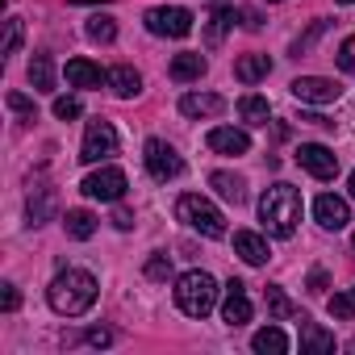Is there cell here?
<instances>
[{"label": "cell", "mask_w": 355, "mask_h": 355, "mask_svg": "<svg viewBox=\"0 0 355 355\" xmlns=\"http://www.w3.org/2000/svg\"><path fill=\"white\" fill-rule=\"evenodd\" d=\"M96 276L92 272H84V268H63L55 280H51V288H46V301H51V309L55 313H63V318H80V313H88L92 305H96Z\"/></svg>", "instance_id": "obj_1"}, {"label": "cell", "mask_w": 355, "mask_h": 355, "mask_svg": "<svg viewBox=\"0 0 355 355\" xmlns=\"http://www.w3.org/2000/svg\"><path fill=\"white\" fill-rule=\"evenodd\" d=\"M259 222H263L268 234L293 239L297 234V222H301V193L293 184H272L259 197Z\"/></svg>", "instance_id": "obj_2"}, {"label": "cell", "mask_w": 355, "mask_h": 355, "mask_svg": "<svg viewBox=\"0 0 355 355\" xmlns=\"http://www.w3.org/2000/svg\"><path fill=\"white\" fill-rule=\"evenodd\" d=\"M175 305H180L189 318H209L214 305H218V280L209 272H184L175 280Z\"/></svg>", "instance_id": "obj_3"}, {"label": "cell", "mask_w": 355, "mask_h": 355, "mask_svg": "<svg viewBox=\"0 0 355 355\" xmlns=\"http://www.w3.org/2000/svg\"><path fill=\"white\" fill-rule=\"evenodd\" d=\"M175 218H180L189 230L205 234V239H226V218H222V209H218L209 197H201V193H184L180 201H175Z\"/></svg>", "instance_id": "obj_4"}, {"label": "cell", "mask_w": 355, "mask_h": 355, "mask_svg": "<svg viewBox=\"0 0 355 355\" xmlns=\"http://www.w3.org/2000/svg\"><path fill=\"white\" fill-rule=\"evenodd\" d=\"M146 30L155 34V38H189L193 34V13L189 9H175V5H159V9H150L146 17Z\"/></svg>", "instance_id": "obj_5"}, {"label": "cell", "mask_w": 355, "mask_h": 355, "mask_svg": "<svg viewBox=\"0 0 355 355\" xmlns=\"http://www.w3.org/2000/svg\"><path fill=\"white\" fill-rule=\"evenodd\" d=\"M142 163H146V171L155 175V180H175V175L184 171V159L175 155V146H167L163 138H146V146H142Z\"/></svg>", "instance_id": "obj_6"}, {"label": "cell", "mask_w": 355, "mask_h": 355, "mask_svg": "<svg viewBox=\"0 0 355 355\" xmlns=\"http://www.w3.org/2000/svg\"><path fill=\"white\" fill-rule=\"evenodd\" d=\"M125 189H130V180H125L121 167H101V171L84 175V184H80V193L92 197V201H121Z\"/></svg>", "instance_id": "obj_7"}, {"label": "cell", "mask_w": 355, "mask_h": 355, "mask_svg": "<svg viewBox=\"0 0 355 355\" xmlns=\"http://www.w3.org/2000/svg\"><path fill=\"white\" fill-rule=\"evenodd\" d=\"M117 155V130L109 121H88L84 130V146H80V159L84 163H101V159H113Z\"/></svg>", "instance_id": "obj_8"}, {"label": "cell", "mask_w": 355, "mask_h": 355, "mask_svg": "<svg viewBox=\"0 0 355 355\" xmlns=\"http://www.w3.org/2000/svg\"><path fill=\"white\" fill-rule=\"evenodd\" d=\"M297 163L313 175V180H334L338 175V155L322 142H301L297 146Z\"/></svg>", "instance_id": "obj_9"}, {"label": "cell", "mask_w": 355, "mask_h": 355, "mask_svg": "<svg viewBox=\"0 0 355 355\" xmlns=\"http://www.w3.org/2000/svg\"><path fill=\"white\" fill-rule=\"evenodd\" d=\"M288 88H293V96H297L301 105H334L338 92H343V88H338L334 80H326V76H297Z\"/></svg>", "instance_id": "obj_10"}, {"label": "cell", "mask_w": 355, "mask_h": 355, "mask_svg": "<svg viewBox=\"0 0 355 355\" xmlns=\"http://www.w3.org/2000/svg\"><path fill=\"white\" fill-rule=\"evenodd\" d=\"M222 322H226V326H247V322H251V297H247V284H243V280H230V284H226Z\"/></svg>", "instance_id": "obj_11"}, {"label": "cell", "mask_w": 355, "mask_h": 355, "mask_svg": "<svg viewBox=\"0 0 355 355\" xmlns=\"http://www.w3.org/2000/svg\"><path fill=\"white\" fill-rule=\"evenodd\" d=\"M313 218H318L322 230H343V226L351 222V205H347L343 197H334V193H322V197L313 201Z\"/></svg>", "instance_id": "obj_12"}, {"label": "cell", "mask_w": 355, "mask_h": 355, "mask_svg": "<svg viewBox=\"0 0 355 355\" xmlns=\"http://www.w3.org/2000/svg\"><path fill=\"white\" fill-rule=\"evenodd\" d=\"M205 142H209V150H218V155H247V150H251V134H247V130H234V125H214Z\"/></svg>", "instance_id": "obj_13"}, {"label": "cell", "mask_w": 355, "mask_h": 355, "mask_svg": "<svg viewBox=\"0 0 355 355\" xmlns=\"http://www.w3.org/2000/svg\"><path fill=\"white\" fill-rule=\"evenodd\" d=\"M234 255H239L243 263H251V268H263V263L272 259L268 239H259L255 230H234Z\"/></svg>", "instance_id": "obj_14"}, {"label": "cell", "mask_w": 355, "mask_h": 355, "mask_svg": "<svg viewBox=\"0 0 355 355\" xmlns=\"http://www.w3.org/2000/svg\"><path fill=\"white\" fill-rule=\"evenodd\" d=\"M297 326H301V355H326V351H334V334L326 326H318L305 313L297 318Z\"/></svg>", "instance_id": "obj_15"}, {"label": "cell", "mask_w": 355, "mask_h": 355, "mask_svg": "<svg viewBox=\"0 0 355 355\" xmlns=\"http://www.w3.org/2000/svg\"><path fill=\"white\" fill-rule=\"evenodd\" d=\"M209 189L222 201H230V205H243L247 201V180H243V175H234V171H209Z\"/></svg>", "instance_id": "obj_16"}, {"label": "cell", "mask_w": 355, "mask_h": 355, "mask_svg": "<svg viewBox=\"0 0 355 355\" xmlns=\"http://www.w3.org/2000/svg\"><path fill=\"white\" fill-rule=\"evenodd\" d=\"M67 84H71V88H105V84H109V71H101V67L88 63V59H71V63H67Z\"/></svg>", "instance_id": "obj_17"}, {"label": "cell", "mask_w": 355, "mask_h": 355, "mask_svg": "<svg viewBox=\"0 0 355 355\" xmlns=\"http://www.w3.org/2000/svg\"><path fill=\"white\" fill-rule=\"evenodd\" d=\"M222 109H226V101L218 92H189V96H180V113L184 117H218Z\"/></svg>", "instance_id": "obj_18"}, {"label": "cell", "mask_w": 355, "mask_h": 355, "mask_svg": "<svg viewBox=\"0 0 355 355\" xmlns=\"http://www.w3.org/2000/svg\"><path fill=\"white\" fill-rule=\"evenodd\" d=\"M205 55H193V51H184V55H175L171 59V67H167V76L175 80V84H189V80H201L205 76Z\"/></svg>", "instance_id": "obj_19"}, {"label": "cell", "mask_w": 355, "mask_h": 355, "mask_svg": "<svg viewBox=\"0 0 355 355\" xmlns=\"http://www.w3.org/2000/svg\"><path fill=\"white\" fill-rule=\"evenodd\" d=\"M268 76H272V59L268 55H243L234 63V80H243V84H259Z\"/></svg>", "instance_id": "obj_20"}, {"label": "cell", "mask_w": 355, "mask_h": 355, "mask_svg": "<svg viewBox=\"0 0 355 355\" xmlns=\"http://www.w3.org/2000/svg\"><path fill=\"white\" fill-rule=\"evenodd\" d=\"M251 351H259V355H284L288 351V334L280 326H263V330L251 334Z\"/></svg>", "instance_id": "obj_21"}, {"label": "cell", "mask_w": 355, "mask_h": 355, "mask_svg": "<svg viewBox=\"0 0 355 355\" xmlns=\"http://www.w3.org/2000/svg\"><path fill=\"white\" fill-rule=\"evenodd\" d=\"M109 84H113V92H117L121 101H130V96H138V92H142V76H138L130 63L113 67V71H109Z\"/></svg>", "instance_id": "obj_22"}, {"label": "cell", "mask_w": 355, "mask_h": 355, "mask_svg": "<svg viewBox=\"0 0 355 355\" xmlns=\"http://www.w3.org/2000/svg\"><path fill=\"white\" fill-rule=\"evenodd\" d=\"M63 230H67V239H76V243H88V239L96 234V218H92L88 209H67V218H63Z\"/></svg>", "instance_id": "obj_23"}, {"label": "cell", "mask_w": 355, "mask_h": 355, "mask_svg": "<svg viewBox=\"0 0 355 355\" xmlns=\"http://www.w3.org/2000/svg\"><path fill=\"white\" fill-rule=\"evenodd\" d=\"M234 26V9L226 5V0H222V5L209 13V26H205V42L209 46H222V38H226V30Z\"/></svg>", "instance_id": "obj_24"}, {"label": "cell", "mask_w": 355, "mask_h": 355, "mask_svg": "<svg viewBox=\"0 0 355 355\" xmlns=\"http://www.w3.org/2000/svg\"><path fill=\"white\" fill-rule=\"evenodd\" d=\"M26 76H30L34 92H55V63H51V55H34Z\"/></svg>", "instance_id": "obj_25"}, {"label": "cell", "mask_w": 355, "mask_h": 355, "mask_svg": "<svg viewBox=\"0 0 355 355\" xmlns=\"http://www.w3.org/2000/svg\"><path fill=\"white\" fill-rule=\"evenodd\" d=\"M55 189H34L30 193V226H42V222H51L55 218Z\"/></svg>", "instance_id": "obj_26"}, {"label": "cell", "mask_w": 355, "mask_h": 355, "mask_svg": "<svg viewBox=\"0 0 355 355\" xmlns=\"http://www.w3.org/2000/svg\"><path fill=\"white\" fill-rule=\"evenodd\" d=\"M263 305H268V318L272 322H288V318H301V309L272 284V288H263Z\"/></svg>", "instance_id": "obj_27"}, {"label": "cell", "mask_w": 355, "mask_h": 355, "mask_svg": "<svg viewBox=\"0 0 355 355\" xmlns=\"http://www.w3.org/2000/svg\"><path fill=\"white\" fill-rule=\"evenodd\" d=\"M268 113H272V105H268L263 96H255V92H247V96L239 101V117H243L247 125H268Z\"/></svg>", "instance_id": "obj_28"}, {"label": "cell", "mask_w": 355, "mask_h": 355, "mask_svg": "<svg viewBox=\"0 0 355 355\" xmlns=\"http://www.w3.org/2000/svg\"><path fill=\"white\" fill-rule=\"evenodd\" d=\"M84 34H88L92 42H113V38H117V21H113L109 13H96V17H88Z\"/></svg>", "instance_id": "obj_29"}, {"label": "cell", "mask_w": 355, "mask_h": 355, "mask_svg": "<svg viewBox=\"0 0 355 355\" xmlns=\"http://www.w3.org/2000/svg\"><path fill=\"white\" fill-rule=\"evenodd\" d=\"M326 309H330V318H343V322H351V318H355V284H351L347 293H334V297L326 301Z\"/></svg>", "instance_id": "obj_30"}, {"label": "cell", "mask_w": 355, "mask_h": 355, "mask_svg": "<svg viewBox=\"0 0 355 355\" xmlns=\"http://www.w3.org/2000/svg\"><path fill=\"white\" fill-rule=\"evenodd\" d=\"M326 26H330V21H313V26H309V34H301V38L293 42V55H297V59H301V55H309V51H313V42L326 34Z\"/></svg>", "instance_id": "obj_31"}, {"label": "cell", "mask_w": 355, "mask_h": 355, "mask_svg": "<svg viewBox=\"0 0 355 355\" xmlns=\"http://www.w3.org/2000/svg\"><path fill=\"white\" fill-rule=\"evenodd\" d=\"M5 101H9V109H13L21 121H34V117H38V109H34V101H30L26 92H9Z\"/></svg>", "instance_id": "obj_32"}, {"label": "cell", "mask_w": 355, "mask_h": 355, "mask_svg": "<svg viewBox=\"0 0 355 355\" xmlns=\"http://www.w3.org/2000/svg\"><path fill=\"white\" fill-rule=\"evenodd\" d=\"M21 51V17H9L5 21V55H17Z\"/></svg>", "instance_id": "obj_33"}, {"label": "cell", "mask_w": 355, "mask_h": 355, "mask_svg": "<svg viewBox=\"0 0 355 355\" xmlns=\"http://www.w3.org/2000/svg\"><path fill=\"white\" fill-rule=\"evenodd\" d=\"M80 113H84V109H80L76 96H55V117H59V121H76Z\"/></svg>", "instance_id": "obj_34"}, {"label": "cell", "mask_w": 355, "mask_h": 355, "mask_svg": "<svg viewBox=\"0 0 355 355\" xmlns=\"http://www.w3.org/2000/svg\"><path fill=\"white\" fill-rule=\"evenodd\" d=\"M171 276V259L167 255H150L146 259V280H167Z\"/></svg>", "instance_id": "obj_35"}, {"label": "cell", "mask_w": 355, "mask_h": 355, "mask_svg": "<svg viewBox=\"0 0 355 355\" xmlns=\"http://www.w3.org/2000/svg\"><path fill=\"white\" fill-rule=\"evenodd\" d=\"M334 59H338V67H343L347 76H355V34H351V38H343V46H338V55H334Z\"/></svg>", "instance_id": "obj_36"}, {"label": "cell", "mask_w": 355, "mask_h": 355, "mask_svg": "<svg viewBox=\"0 0 355 355\" xmlns=\"http://www.w3.org/2000/svg\"><path fill=\"white\" fill-rule=\"evenodd\" d=\"M21 305V293H17V284H5V293H0V309L5 313H13Z\"/></svg>", "instance_id": "obj_37"}, {"label": "cell", "mask_w": 355, "mask_h": 355, "mask_svg": "<svg viewBox=\"0 0 355 355\" xmlns=\"http://www.w3.org/2000/svg\"><path fill=\"white\" fill-rule=\"evenodd\" d=\"M84 343H92V347H109V343H113V330L96 326V330H88V334H84Z\"/></svg>", "instance_id": "obj_38"}, {"label": "cell", "mask_w": 355, "mask_h": 355, "mask_svg": "<svg viewBox=\"0 0 355 355\" xmlns=\"http://www.w3.org/2000/svg\"><path fill=\"white\" fill-rule=\"evenodd\" d=\"M113 226H117V230H130V226H134V214H130V209H117V214H113Z\"/></svg>", "instance_id": "obj_39"}, {"label": "cell", "mask_w": 355, "mask_h": 355, "mask_svg": "<svg viewBox=\"0 0 355 355\" xmlns=\"http://www.w3.org/2000/svg\"><path fill=\"white\" fill-rule=\"evenodd\" d=\"M322 288H326V272L313 268V272H309V293H322Z\"/></svg>", "instance_id": "obj_40"}, {"label": "cell", "mask_w": 355, "mask_h": 355, "mask_svg": "<svg viewBox=\"0 0 355 355\" xmlns=\"http://www.w3.org/2000/svg\"><path fill=\"white\" fill-rule=\"evenodd\" d=\"M239 17H243V26H247V30H259V26H263V21H259V13H255V9H243V13H239Z\"/></svg>", "instance_id": "obj_41"}, {"label": "cell", "mask_w": 355, "mask_h": 355, "mask_svg": "<svg viewBox=\"0 0 355 355\" xmlns=\"http://www.w3.org/2000/svg\"><path fill=\"white\" fill-rule=\"evenodd\" d=\"M351 197H355V171H351Z\"/></svg>", "instance_id": "obj_42"}, {"label": "cell", "mask_w": 355, "mask_h": 355, "mask_svg": "<svg viewBox=\"0 0 355 355\" xmlns=\"http://www.w3.org/2000/svg\"><path fill=\"white\" fill-rule=\"evenodd\" d=\"M268 5H284V0H268Z\"/></svg>", "instance_id": "obj_43"}, {"label": "cell", "mask_w": 355, "mask_h": 355, "mask_svg": "<svg viewBox=\"0 0 355 355\" xmlns=\"http://www.w3.org/2000/svg\"><path fill=\"white\" fill-rule=\"evenodd\" d=\"M338 5H355V0H338Z\"/></svg>", "instance_id": "obj_44"}, {"label": "cell", "mask_w": 355, "mask_h": 355, "mask_svg": "<svg viewBox=\"0 0 355 355\" xmlns=\"http://www.w3.org/2000/svg\"><path fill=\"white\" fill-rule=\"evenodd\" d=\"M351 247H355V239H351Z\"/></svg>", "instance_id": "obj_45"}]
</instances>
